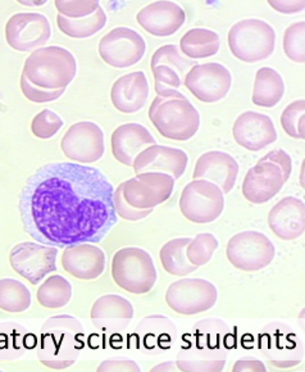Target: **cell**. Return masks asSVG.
<instances>
[{
    "label": "cell",
    "mask_w": 305,
    "mask_h": 372,
    "mask_svg": "<svg viewBox=\"0 0 305 372\" xmlns=\"http://www.w3.org/2000/svg\"><path fill=\"white\" fill-rule=\"evenodd\" d=\"M113 193L109 180L95 167L44 164L27 178L19 193L24 233L56 248L100 243L118 221Z\"/></svg>",
    "instance_id": "1"
},
{
    "label": "cell",
    "mask_w": 305,
    "mask_h": 372,
    "mask_svg": "<svg viewBox=\"0 0 305 372\" xmlns=\"http://www.w3.org/2000/svg\"><path fill=\"white\" fill-rule=\"evenodd\" d=\"M84 348L85 332L76 317L53 316L41 326L36 355L45 367L65 370L76 364Z\"/></svg>",
    "instance_id": "2"
},
{
    "label": "cell",
    "mask_w": 305,
    "mask_h": 372,
    "mask_svg": "<svg viewBox=\"0 0 305 372\" xmlns=\"http://www.w3.org/2000/svg\"><path fill=\"white\" fill-rule=\"evenodd\" d=\"M149 118L164 138L186 141L201 127V114L180 90L157 95L149 108Z\"/></svg>",
    "instance_id": "3"
},
{
    "label": "cell",
    "mask_w": 305,
    "mask_h": 372,
    "mask_svg": "<svg viewBox=\"0 0 305 372\" xmlns=\"http://www.w3.org/2000/svg\"><path fill=\"white\" fill-rule=\"evenodd\" d=\"M77 72L76 58L62 47H42L33 50L24 65V77L41 89H65Z\"/></svg>",
    "instance_id": "4"
},
{
    "label": "cell",
    "mask_w": 305,
    "mask_h": 372,
    "mask_svg": "<svg viewBox=\"0 0 305 372\" xmlns=\"http://www.w3.org/2000/svg\"><path fill=\"white\" fill-rule=\"evenodd\" d=\"M292 161L282 149H274L265 154L251 167L242 183V194L254 204H263L281 192L289 181Z\"/></svg>",
    "instance_id": "5"
},
{
    "label": "cell",
    "mask_w": 305,
    "mask_h": 372,
    "mask_svg": "<svg viewBox=\"0 0 305 372\" xmlns=\"http://www.w3.org/2000/svg\"><path fill=\"white\" fill-rule=\"evenodd\" d=\"M276 33L272 26L258 18L242 20L228 31V47L233 57L256 63L272 56Z\"/></svg>",
    "instance_id": "6"
},
{
    "label": "cell",
    "mask_w": 305,
    "mask_h": 372,
    "mask_svg": "<svg viewBox=\"0 0 305 372\" xmlns=\"http://www.w3.org/2000/svg\"><path fill=\"white\" fill-rule=\"evenodd\" d=\"M112 277L120 289L146 294L157 283V268L152 256L141 248H122L113 256Z\"/></svg>",
    "instance_id": "7"
},
{
    "label": "cell",
    "mask_w": 305,
    "mask_h": 372,
    "mask_svg": "<svg viewBox=\"0 0 305 372\" xmlns=\"http://www.w3.org/2000/svg\"><path fill=\"white\" fill-rule=\"evenodd\" d=\"M258 348L277 369H291L304 359V343L289 325L271 323L258 335Z\"/></svg>",
    "instance_id": "8"
},
{
    "label": "cell",
    "mask_w": 305,
    "mask_h": 372,
    "mask_svg": "<svg viewBox=\"0 0 305 372\" xmlns=\"http://www.w3.org/2000/svg\"><path fill=\"white\" fill-rule=\"evenodd\" d=\"M225 196L222 190L207 180H194L184 187L180 210L186 219L195 224L213 222L222 215Z\"/></svg>",
    "instance_id": "9"
},
{
    "label": "cell",
    "mask_w": 305,
    "mask_h": 372,
    "mask_svg": "<svg viewBox=\"0 0 305 372\" xmlns=\"http://www.w3.org/2000/svg\"><path fill=\"white\" fill-rule=\"evenodd\" d=\"M276 254L269 238L258 231H242L235 235L227 245L226 256L233 268L247 272H256L267 268Z\"/></svg>",
    "instance_id": "10"
},
{
    "label": "cell",
    "mask_w": 305,
    "mask_h": 372,
    "mask_svg": "<svg viewBox=\"0 0 305 372\" xmlns=\"http://www.w3.org/2000/svg\"><path fill=\"white\" fill-rule=\"evenodd\" d=\"M122 195L136 210H154L169 201L175 187V178L163 172H141L120 183Z\"/></svg>",
    "instance_id": "11"
},
{
    "label": "cell",
    "mask_w": 305,
    "mask_h": 372,
    "mask_svg": "<svg viewBox=\"0 0 305 372\" xmlns=\"http://www.w3.org/2000/svg\"><path fill=\"white\" fill-rule=\"evenodd\" d=\"M218 290L205 279H181L171 284L166 302L180 315L193 316L209 311L217 303Z\"/></svg>",
    "instance_id": "12"
},
{
    "label": "cell",
    "mask_w": 305,
    "mask_h": 372,
    "mask_svg": "<svg viewBox=\"0 0 305 372\" xmlns=\"http://www.w3.org/2000/svg\"><path fill=\"white\" fill-rule=\"evenodd\" d=\"M178 329L169 317L150 315L144 317L130 335V344L146 356H161L176 346Z\"/></svg>",
    "instance_id": "13"
},
{
    "label": "cell",
    "mask_w": 305,
    "mask_h": 372,
    "mask_svg": "<svg viewBox=\"0 0 305 372\" xmlns=\"http://www.w3.org/2000/svg\"><path fill=\"white\" fill-rule=\"evenodd\" d=\"M56 247L24 242L17 244L9 254L10 266L18 275L33 285H38L45 276L56 270Z\"/></svg>",
    "instance_id": "14"
},
{
    "label": "cell",
    "mask_w": 305,
    "mask_h": 372,
    "mask_svg": "<svg viewBox=\"0 0 305 372\" xmlns=\"http://www.w3.org/2000/svg\"><path fill=\"white\" fill-rule=\"evenodd\" d=\"M146 52V42L140 33L129 27H116L99 42V54L107 65L127 68L136 65Z\"/></svg>",
    "instance_id": "15"
},
{
    "label": "cell",
    "mask_w": 305,
    "mask_h": 372,
    "mask_svg": "<svg viewBox=\"0 0 305 372\" xmlns=\"http://www.w3.org/2000/svg\"><path fill=\"white\" fill-rule=\"evenodd\" d=\"M196 65V61L182 56L178 47L173 44L157 49L150 61L155 93L163 95L169 90L180 89L184 85L186 75Z\"/></svg>",
    "instance_id": "16"
},
{
    "label": "cell",
    "mask_w": 305,
    "mask_h": 372,
    "mask_svg": "<svg viewBox=\"0 0 305 372\" xmlns=\"http://www.w3.org/2000/svg\"><path fill=\"white\" fill-rule=\"evenodd\" d=\"M61 148L65 157L73 162H97L104 155V134L94 122H77L67 130Z\"/></svg>",
    "instance_id": "17"
},
{
    "label": "cell",
    "mask_w": 305,
    "mask_h": 372,
    "mask_svg": "<svg viewBox=\"0 0 305 372\" xmlns=\"http://www.w3.org/2000/svg\"><path fill=\"white\" fill-rule=\"evenodd\" d=\"M50 36V22L41 13H16L6 24L7 42L10 48L18 52H33L42 48Z\"/></svg>",
    "instance_id": "18"
},
{
    "label": "cell",
    "mask_w": 305,
    "mask_h": 372,
    "mask_svg": "<svg viewBox=\"0 0 305 372\" xmlns=\"http://www.w3.org/2000/svg\"><path fill=\"white\" fill-rule=\"evenodd\" d=\"M233 76L225 65L210 62L194 65L186 75L184 85L203 103H216L228 94Z\"/></svg>",
    "instance_id": "19"
},
{
    "label": "cell",
    "mask_w": 305,
    "mask_h": 372,
    "mask_svg": "<svg viewBox=\"0 0 305 372\" xmlns=\"http://www.w3.org/2000/svg\"><path fill=\"white\" fill-rule=\"evenodd\" d=\"M135 311L129 300L117 294L100 297L91 308V323L103 334L120 335L127 330Z\"/></svg>",
    "instance_id": "20"
},
{
    "label": "cell",
    "mask_w": 305,
    "mask_h": 372,
    "mask_svg": "<svg viewBox=\"0 0 305 372\" xmlns=\"http://www.w3.org/2000/svg\"><path fill=\"white\" fill-rule=\"evenodd\" d=\"M233 135L239 146L250 152H259L277 140L272 118L267 114L248 111L233 123Z\"/></svg>",
    "instance_id": "21"
},
{
    "label": "cell",
    "mask_w": 305,
    "mask_h": 372,
    "mask_svg": "<svg viewBox=\"0 0 305 372\" xmlns=\"http://www.w3.org/2000/svg\"><path fill=\"white\" fill-rule=\"evenodd\" d=\"M239 175V164L233 155L221 150H210L201 155L194 169V180H207L228 194Z\"/></svg>",
    "instance_id": "22"
},
{
    "label": "cell",
    "mask_w": 305,
    "mask_h": 372,
    "mask_svg": "<svg viewBox=\"0 0 305 372\" xmlns=\"http://www.w3.org/2000/svg\"><path fill=\"white\" fill-rule=\"evenodd\" d=\"M189 163L187 154L171 146H150L137 155L134 161V170L141 172H163L178 180L185 173Z\"/></svg>",
    "instance_id": "23"
},
{
    "label": "cell",
    "mask_w": 305,
    "mask_h": 372,
    "mask_svg": "<svg viewBox=\"0 0 305 372\" xmlns=\"http://www.w3.org/2000/svg\"><path fill=\"white\" fill-rule=\"evenodd\" d=\"M137 22L154 36H171L185 24V10L175 1H155L141 9Z\"/></svg>",
    "instance_id": "24"
},
{
    "label": "cell",
    "mask_w": 305,
    "mask_h": 372,
    "mask_svg": "<svg viewBox=\"0 0 305 372\" xmlns=\"http://www.w3.org/2000/svg\"><path fill=\"white\" fill-rule=\"evenodd\" d=\"M230 352L210 350L198 346L191 334H184L180 340L176 364L178 371H224Z\"/></svg>",
    "instance_id": "25"
},
{
    "label": "cell",
    "mask_w": 305,
    "mask_h": 372,
    "mask_svg": "<svg viewBox=\"0 0 305 372\" xmlns=\"http://www.w3.org/2000/svg\"><path fill=\"white\" fill-rule=\"evenodd\" d=\"M62 266L76 279L94 280L104 272V251L91 243L68 245L62 256Z\"/></svg>",
    "instance_id": "26"
},
{
    "label": "cell",
    "mask_w": 305,
    "mask_h": 372,
    "mask_svg": "<svg viewBox=\"0 0 305 372\" xmlns=\"http://www.w3.org/2000/svg\"><path fill=\"white\" fill-rule=\"evenodd\" d=\"M268 225L282 240L299 239L304 234V202L295 196L283 198L269 212Z\"/></svg>",
    "instance_id": "27"
},
{
    "label": "cell",
    "mask_w": 305,
    "mask_h": 372,
    "mask_svg": "<svg viewBox=\"0 0 305 372\" xmlns=\"http://www.w3.org/2000/svg\"><path fill=\"white\" fill-rule=\"evenodd\" d=\"M111 144L114 158L122 164L132 167L137 155L157 143L152 132L143 125L125 123L113 131Z\"/></svg>",
    "instance_id": "28"
},
{
    "label": "cell",
    "mask_w": 305,
    "mask_h": 372,
    "mask_svg": "<svg viewBox=\"0 0 305 372\" xmlns=\"http://www.w3.org/2000/svg\"><path fill=\"white\" fill-rule=\"evenodd\" d=\"M149 98V84L143 71L120 76L112 85L111 99L116 109L131 114L144 108Z\"/></svg>",
    "instance_id": "29"
},
{
    "label": "cell",
    "mask_w": 305,
    "mask_h": 372,
    "mask_svg": "<svg viewBox=\"0 0 305 372\" xmlns=\"http://www.w3.org/2000/svg\"><path fill=\"white\" fill-rule=\"evenodd\" d=\"M191 336L198 346L210 350L230 352L236 347L235 327L221 318L209 317L194 324Z\"/></svg>",
    "instance_id": "30"
},
{
    "label": "cell",
    "mask_w": 305,
    "mask_h": 372,
    "mask_svg": "<svg viewBox=\"0 0 305 372\" xmlns=\"http://www.w3.org/2000/svg\"><path fill=\"white\" fill-rule=\"evenodd\" d=\"M285 94V84L281 75L269 67L258 70L251 100L263 108H273L281 102Z\"/></svg>",
    "instance_id": "31"
},
{
    "label": "cell",
    "mask_w": 305,
    "mask_h": 372,
    "mask_svg": "<svg viewBox=\"0 0 305 372\" xmlns=\"http://www.w3.org/2000/svg\"><path fill=\"white\" fill-rule=\"evenodd\" d=\"M180 48L189 59H201L216 56L221 48L219 35L208 29H191L181 38Z\"/></svg>",
    "instance_id": "32"
},
{
    "label": "cell",
    "mask_w": 305,
    "mask_h": 372,
    "mask_svg": "<svg viewBox=\"0 0 305 372\" xmlns=\"http://www.w3.org/2000/svg\"><path fill=\"white\" fill-rule=\"evenodd\" d=\"M190 242V238H177L162 247L159 253L162 266L171 275L182 277L193 274L199 268L191 265L186 256V248Z\"/></svg>",
    "instance_id": "33"
},
{
    "label": "cell",
    "mask_w": 305,
    "mask_h": 372,
    "mask_svg": "<svg viewBox=\"0 0 305 372\" xmlns=\"http://www.w3.org/2000/svg\"><path fill=\"white\" fill-rule=\"evenodd\" d=\"M30 334L17 323H0V361H16L29 349Z\"/></svg>",
    "instance_id": "34"
},
{
    "label": "cell",
    "mask_w": 305,
    "mask_h": 372,
    "mask_svg": "<svg viewBox=\"0 0 305 372\" xmlns=\"http://www.w3.org/2000/svg\"><path fill=\"white\" fill-rule=\"evenodd\" d=\"M107 13L104 9H97L95 13L91 16L80 18V20H71L58 15L56 24L62 33L73 38V39H86L93 35L99 33L102 29H104L107 24Z\"/></svg>",
    "instance_id": "35"
},
{
    "label": "cell",
    "mask_w": 305,
    "mask_h": 372,
    "mask_svg": "<svg viewBox=\"0 0 305 372\" xmlns=\"http://www.w3.org/2000/svg\"><path fill=\"white\" fill-rule=\"evenodd\" d=\"M36 298L42 307L49 309L65 307L72 298V285L63 276H50L38 289Z\"/></svg>",
    "instance_id": "36"
},
{
    "label": "cell",
    "mask_w": 305,
    "mask_h": 372,
    "mask_svg": "<svg viewBox=\"0 0 305 372\" xmlns=\"http://www.w3.org/2000/svg\"><path fill=\"white\" fill-rule=\"evenodd\" d=\"M31 306V293L15 279L0 280V309L9 313L24 312Z\"/></svg>",
    "instance_id": "37"
},
{
    "label": "cell",
    "mask_w": 305,
    "mask_h": 372,
    "mask_svg": "<svg viewBox=\"0 0 305 372\" xmlns=\"http://www.w3.org/2000/svg\"><path fill=\"white\" fill-rule=\"evenodd\" d=\"M217 238L213 234L203 233L191 239V242L186 248V256L191 265L196 268H201L208 263L213 253L217 251Z\"/></svg>",
    "instance_id": "38"
},
{
    "label": "cell",
    "mask_w": 305,
    "mask_h": 372,
    "mask_svg": "<svg viewBox=\"0 0 305 372\" xmlns=\"http://www.w3.org/2000/svg\"><path fill=\"white\" fill-rule=\"evenodd\" d=\"M305 22L299 21L290 24L283 33V52L295 63H304Z\"/></svg>",
    "instance_id": "39"
},
{
    "label": "cell",
    "mask_w": 305,
    "mask_h": 372,
    "mask_svg": "<svg viewBox=\"0 0 305 372\" xmlns=\"http://www.w3.org/2000/svg\"><path fill=\"white\" fill-rule=\"evenodd\" d=\"M304 99L295 100L283 109L281 114L282 129L291 138L304 140Z\"/></svg>",
    "instance_id": "40"
},
{
    "label": "cell",
    "mask_w": 305,
    "mask_h": 372,
    "mask_svg": "<svg viewBox=\"0 0 305 372\" xmlns=\"http://www.w3.org/2000/svg\"><path fill=\"white\" fill-rule=\"evenodd\" d=\"M63 127V120L53 111L44 109L31 122V131L36 138L50 139Z\"/></svg>",
    "instance_id": "41"
},
{
    "label": "cell",
    "mask_w": 305,
    "mask_h": 372,
    "mask_svg": "<svg viewBox=\"0 0 305 372\" xmlns=\"http://www.w3.org/2000/svg\"><path fill=\"white\" fill-rule=\"evenodd\" d=\"M54 4L61 16L71 20L91 16L100 8L99 1H56Z\"/></svg>",
    "instance_id": "42"
},
{
    "label": "cell",
    "mask_w": 305,
    "mask_h": 372,
    "mask_svg": "<svg viewBox=\"0 0 305 372\" xmlns=\"http://www.w3.org/2000/svg\"><path fill=\"white\" fill-rule=\"evenodd\" d=\"M21 90L24 93V97L33 103H49L54 102L56 99L62 97L65 94V89L47 90L41 89L39 86H35L33 84L29 82L24 75H21Z\"/></svg>",
    "instance_id": "43"
},
{
    "label": "cell",
    "mask_w": 305,
    "mask_h": 372,
    "mask_svg": "<svg viewBox=\"0 0 305 372\" xmlns=\"http://www.w3.org/2000/svg\"><path fill=\"white\" fill-rule=\"evenodd\" d=\"M113 202H114L116 215H118L120 217L126 221H140V219H146L152 212V210H136L127 204L122 195L120 184L117 186V189L113 193Z\"/></svg>",
    "instance_id": "44"
},
{
    "label": "cell",
    "mask_w": 305,
    "mask_h": 372,
    "mask_svg": "<svg viewBox=\"0 0 305 372\" xmlns=\"http://www.w3.org/2000/svg\"><path fill=\"white\" fill-rule=\"evenodd\" d=\"M97 371H141L140 366L129 357L114 356L107 358L97 366Z\"/></svg>",
    "instance_id": "45"
},
{
    "label": "cell",
    "mask_w": 305,
    "mask_h": 372,
    "mask_svg": "<svg viewBox=\"0 0 305 372\" xmlns=\"http://www.w3.org/2000/svg\"><path fill=\"white\" fill-rule=\"evenodd\" d=\"M233 371L242 372V371H267L265 364L259 361L258 358L253 356L241 357L239 361H236L233 364Z\"/></svg>",
    "instance_id": "46"
},
{
    "label": "cell",
    "mask_w": 305,
    "mask_h": 372,
    "mask_svg": "<svg viewBox=\"0 0 305 372\" xmlns=\"http://www.w3.org/2000/svg\"><path fill=\"white\" fill-rule=\"evenodd\" d=\"M268 4L276 9L277 12L283 13V15H295L302 12L305 7V3L303 0L300 1H268Z\"/></svg>",
    "instance_id": "47"
},
{
    "label": "cell",
    "mask_w": 305,
    "mask_h": 372,
    "mask_svg": "<svg viewBox=\"0 0 305 372\" xmlns=\"http://www.w3.org/2000/svg\"><path fill=\"white\" fill-rule=\"evenodd\" d=\"M150 371H178V367H177L176 361H167L158 366H154Z\"/></svg>",
    "instance_id": "48"
},
{
    "label": "cell",
    "mask_w": 305,
    "mask_h": 372,
    "mask_svg": "<svg viewBox=\"0 0 305 372\" xmlns=\"http://www.w3.org/2000/svg\"><path fill=\"white\" fill-rule=\"evenodd\" d=\"M47 1H19L21 6H26V7H40L44 6Z\"/></svg>",
    "instance_id": "49"
}]
</instances>
